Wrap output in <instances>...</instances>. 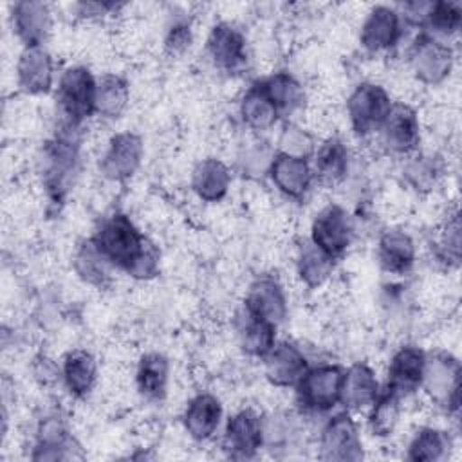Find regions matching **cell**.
I'll return each instance as SVG.
<instances>
[{
	"label": "cell",
	"instance_id": "obj_1",
	"mask_svg": "<svg viewBox=\"0 0 462 462\" xmlns=\"http://www.w3.org/2000/svg\"><path fill=\"white\" fill-rule=\"evenodd\" d=\"M92 240L110 265L141 280L155 276L161 254L157 247L135 227L130 217L123 213L110 215L101 222Z\"/></svg>",
	"mask_w": 462,
	"mask_h": 462
},
{
	"label": "cell",
	"instance_id": "obj_2",
	"mask_svg": "<svg viewBox=\"0 0 462 462\" xmlns=\"http://www.w3.org/2000/svg\"><path fill=\"white\" fill-rule=\"evenodd\" d=\"M96 78L87 67H69L58 83V105L70 125H79L96 112Z\"/></svg>",
	"mask_w": 462,
	"mask_h": 462
},
{
	"label": "cell",
	"instance_id": "obj_3",
	"mask_svg": "<svg viewBox=\"0 0 462 462\" xmlns=\"http://www.w3.org/2000/svg\"><path fill=\"white\" fill-rule=\"evenodd\" d=\"M343 370L337 365H319L309 368L296 384L298 402L309 411H327L341 399Z\"/></svg>",
	"mask_w": 462,
	"mask_h": 462
},
{
	"label": "cell",
	"instance_id": "obj_4",
	"mask_svg": "<svg viewBox=\"0 0 462 462\" xmlns=\"http://www.w3.org/2000/svg\"><path fill=\"white\" fill-rule=\"evenodd\" d=\"M392 99L388 92L375 83H361L346 99V112L356 134L366 135L381 128L386 119Z\"/></svg>",
	"mask_w": 462,
	"mask_h": 462
},
{
	"label": "cell",
	"instance_id": "obj_5",
	"mask_svg": "<svg viewBox=\"0 0 462 462\" xmlns=\"http://www.w3.org/2000/svg\"><path fill=\"white\" fill-rule=\"evenodd\" d=\"M439 406L448 411H458L460 406V365L449 354L426 356L420 384Z\"/></svg>",
	"mask_w": 462,
	"mask_h": 462
},
{
	"label": "cell",
	"instance_id": "obj_6",
	"mask_svg": "<svg viewBox=\"0 0 462 462\" xmlns=\"http://www.w3.org/2000/svg\"><path fill=\"white\" fill-rule=\"evenodd\" d=\"M410 67L415 78L426 85L442 83L453 69V49L428 32L417 36L410 49Z\"/></svg>",
	"mask_w": 462,
	"mask_h": 462
},
{
	"label": "cell",
	"instance_id": "obj_7",
	"mask_svg": "<svg viewBox=\"0 0 462 462\" xmlns=\"http://www.w3.org/2000/svg\"><path fill=\"white\" fill-rule=\"evenodd\" d=\"M319 457L337 462L363 458L361 439L350 413H337L325 424L319 437Z\"/></svg>",
	"mask_w": 462,
	"mask_h": 462
},
{
	"label": "cell",
	"instance_id": "obj_8",
	"mask_svg": "<svg viewBox=\"0 0 462 462\" xmlns=\"http://www.w3.org/2000/svg\"><path fill=\"white\" fill-rule=\"evenodd\" d=\"M263 440V420L254 410L245 408L229 417L224 430L222 448L231 458H251L262 448Z\"/></svg>",
	"mask_w": 462,
	"mask_h": 462
},
{
	"label": "cell",
	"instance_id": "obj_9",
	"mask_svg": "<svg viewBox=\"0 0 462 462\" xmlns=\"http://www.w3.org/2000/svg\"><path fill=\"white\" fill-rule=\"evenodd\" d=\"M143 161V141L134 132H119L110 141L101 157L99 170L110 180L130 179Z\"/></svg>",
	"mask_w": 462,
	"mask_h": 462
},
{
	"label": "cell",
	"instance_id": "obj_10",
	"mask_svg": "<svg viewBox=\"0 0 462 462\" xmlns=\"http://www.w3.org/2000/svg\"><path fill=\"white\" fill-rule=\"evenodd\" d=\"M352 231L348 213L337 204H328L316 215L310 227V240L336 258L350 245Z\"/></svg>",
	"mask_w": 462,
	"mask_h": 462
},
{
	"label": "cell",
	"instance_id": "obj_11",
	"mask_svg": "<svg viewBox=\"0 0 462 462\" xmlns=\"http://www.w3.org/2000/svg\"><path fill=\"white\" fill-rule=\"evenodd\" d=\"M383 144L393 153H410L417 148L420 139L417 112L404 103L392 105L381 128Z\"/></svg>",
	"mask_w": 462,
	"mask_h": 462
},
{
	"label": "cell",
	"instance_id": "obj_12",
	"mask_svg": "<svg viewBox=\"0 0 462 462\" xmlns=\"http://www.w3.org/2000/svg\"><path fill=\"white\" fill-rule=\"evenodd\" d=\"M206 51L213 65L220 70L231 72L245 63V38L229 22L215 23L206 40Z\"/></svg>",
	"mask_w": 462,
	"mask_h": 462
},
{
	"label": "cell",
	"instance_id": "obj_13",
	"mask_svg": "<svg viewBox=\"0 0 462 462\" xmlns=\"http://www.w3.org/2000/svg\"><path fill=\"white\" fill-rule=\"evenodd\" d=\"M263 365L267 379L280 388L296 386L309 370L305 354L289 341L274 343V346L263 356Z\"/></svg>",
	"mask_w": 462,
	"mask_h": 462
},
{
	"label": "cell",
	"instance_id": "obj_14",
	"mask_svg": "<svg viewBox=\"0 0 462 462\" xmlns=\"http://www.w3.org/2000/svg\"><path fill=\"white\" fill-rule=\"evenodd\" d=\"M401 38V14L390 5H375L366 14L359 42L368 52H383Z\"/></svg>",
	"mask_w": 462,
	"mask_h": 462
},
{
	"label": "cell",
	"instance_id": "obj_15",
	"mask_svg": "<svg viewBox=\"0 0 462 462\" xmlns=\"http://www.w3.org/2000/svg\"><path fill=\"white\" fill-rule=\"evenodd\" d=\"M426 365V354L413 345L401 346L390 361L388 366V386L386 390L397 393L399 397L417 392L422 384Z\"/></svg>",
	"mask_w": 462,
	"mask_h": 462
},
{
	"label": "cell",
	"instance_id": "obj_16",
	"mask_svg": "<svg viewBox=\"0 0 462 462\" xmlns=\"http://www.w3.org/2000/svg\"><path fill=\"white\" fill-rule=\"evenodd\" d=\"M18 87L27 94H45L52 87L54 65L43 45H27L16 63Z\"/></svg>",
	"mask_w": 462,
	"mask_h": 462
},
{
	"label": "cell",
	"instance_id": "obj_17",
	"mask_svg": "<svg viewBox=\"0 0 462 462\" xmlns=\"http://www.w3.org/2000/svg\"><path fill=\"white\" fill-rule=\"evenodd\" d=\"M244 309L278 327L287 316V298L274 278L262 276L249 285Z\"/></svg>",
	"mask_w": 462,
	"mask_h": 462
},
{
	"label": "cell",
	"instance_id": "obj_18",
	"mask_svg": "<svg viewBox=\"0 0 462 462\" xmlns=\"http://www.w3.org/2000/svg\"><path fill=\"white\" fill-rule=\"evenodd\" d=\"M267 173H269L273 184L282 193H285L287 197H292V199L303 197L314 179L312 166L307 159L280 153V152L274 153V159H273Z\"/></svg>",
	"mask_w": 462,
	"mask_h": 462
},
{
	"label": "cell",
	"instance_id": "obj_19",
	"mask_svg": "<svg viewBox=\"0 0 462 462\" xmlns=\"http://www.w3.org/2000/svg\"><path fill=\"white\" fill-rule=\"evenodd\" d=\"M13 29L27 45H42L51 31V9L45 2L22 0L13 5Z\"/></svg>",
	"mask_w": 462,
	"mask_h": 462
},
{
	"label": "cell",
	"instance_id": "obj_20",
	"mask_svg": "<svg viewBox=\"0 0 462 462\" xmlns=\"http://www.w3.org/2000/svg\"><path fill=\"white\" fill-rule=\"evenodd\" d=\"M377 395L379 383L374 370L368 365L356 363L343 374L339 402H343L345 408L354 411L368 410L377 399Z\"/></svg>",
	"mask_w": 462,
	"mask_h": 462
},
{
	"label": "cell",
	"instance_id": "obj_21",
	"mask_svg": "<svg viewBox=\"0 0 462 462\" xmlns=\"http://www.w3.org/2000/svg\"><path fill=\"white\" fill-rule=\"evenodd\" d=\"M222 419V404L213 393L195 395L182 415L184 430L195 440H208L217 431Z\"/></svg>",
	"mask_w": 462,
	"mask_h": 462
},
{
	"label": "cell",
	"instance_id": "obj_22",
	"mask_svg": "<svg viewBox=\"0 0 462 462\" xmlns=\"http://www.w3.org/2000/svg\"><path fill=\"white\" fill-rule=\"evenodd\" d=\"M377 256L386 273L404 274L415 262V244L408 233L401 229H388L379 238Z\"/></svg>",
	"mask_w": 462,
	"mask_h": 462
},
{
	"label": "cell",
	"instance_id": "obj_23",
	"mask_svg": "<svg viewBox=\"0 0 462 462\" xmlns=\"http://www.w3.org/2000/svg\"><path fill=\"white\" fill-rule=\"evenodd\" d=\"M236 336L245 354L263 359L276 343V325L242 309L236 318Z\"/></svg>",
	"mask_w": 462,
	"mask_h": 462
},
{
	"label": "cell",
	"instance_id": "obj_24",
	"mask_svg": "<svg viewBox=\"0 0 462 462\" xmlns=\"http://www.w3.org/2000/svg\"><path fill=\"white\" fill-rule=\"evenodd\" d=\"M231 186V173L218 159L200 161L191 173V188L199 199L206 202H218L226 197Z\"/></svg>",
	"mask_w": 462,
	"mask_h": 462
},
{
	"label": "cell",
	"instance_id": "obj_25",
	"mask_svg": "<svg viewBox=\"0 0 462 462\" xmlns=\"http://www.w3.org/2000/svg\"><path fill=\"white\" fill-rule=\"evenodd\" d=\"M61 377L67 390L76 395H87L97 379V361L88 350H72L65 356L61 365Z\"/></svg>",
	"mask_w": 462,
	"mask_h": 462
},
{
	"label": "cell",
	"instance_id": "obj_26",
	"mask_svg": "<svg viewBox=\"0 0 462 462\" xmlns=\"http://www.w3.org/2000/svg\"><path fill=\"white\" fill-rule=\"evenodd\" d=\"M334 260L332 254L323 251L310 238L303 240L296 256V269L301 282L310 289L323 285L334 271Z\"/></svg>",
	"mask_w": 462,
	"mask_h": 462
},
{
	"label": "cell",
	"instance_id": "obj_27",
	"mask_svg": "<svg viewBox=\"0 0 462 462\" xmlns=\"http://www.w3.org/2000/svg\"><path fill=\"white\" fill-rule=\"evenodd\" d=\"M312 171L325 184H337L343 180L348 171V150L345 143L337 137L327 139L316 150Z\"/></svg>",
	"mask_w": 462,
	"mask_h": 462
},
{
	"label": "cell",
	"instance_id": "obj_28",
	"mask_svg": "<svg viewBox=\"0 0 462 462\" xmlns=\"http://www.w3.org/2000/svg\"><path fill=\"white\" fill-rule=\"evenodd\" d=\"M240 116L249 128L262 132L271 128L278 121L280 114L258 81L244 94L240 101Z\"/></svg>",
	"mask_w": 462,
	"mask_h": 462
},
{
	"label": "cell",
	"instance_id": "obj_29",
	"mask_svg": "<svg viewBox=\"0 0 462 462\" xmlns=\"http://www.w3.org/2000/svg\"><path fill=\"white\" fill-rule=\"evenodd\" d=\"M130 101L128 83L117 74H105L96 81V114L101 117H119Z\"/></svg>",
	"mask_w": 462,
	"mask_h": 462
},
{
	"label": "cell",
	"instance_id": "obj_30",
	"mask_svg": "<svg viewBox=\"0 0 462 462\" xmlns=\"http://www.w3.org/2000/svg\"><path fill=\"white\" fill-rule=\"evenodd\" d=\"M278 114L294 112L305 103V90L301 83L289 72H276L260 81Z\"/></svg>",
	"mask_w": 462,
	"mask_h": 462
},
{
	"label": "cell",
	"instance_id": "obj_31",
	"mask_svg": "<svg viewBox=\"0 0 462 462\" xmlns=\"http://www.w3.org/2000/svg\"><path fill=\"white\" fill-rule=\"evenodd\" d=\"M170 365L162 354H144L137 365L135 383L139 392L148 399H161L166 393Z\"/></svg>",
	"mask_w": 462,
	"mask_h": 462
},
{
	"label": "cell",
	"instance_id": "obj_32",
	"mask_svg": "<svg viewBox=\"0 0 462 462\" xmlns=\"http://www.w3.org/2000/svg\"><path fill=\"white\" fill-rule=\"evenodd\" d=\"M449 448L451 442L446 431L437 428H422L410 442L408 458L415 462L442 460L448 455Z\"/></svg>",
	"mask_w": 462,
	"mask_h": 462
},
{
	"label": "cell",
	"instance_id": "obj_33",
	"mask_svg": "<svg viewBox=\"0 0 462 462\" xmlns=\"http://www.w3.org/2000/svg\"><path fill=\"white\" fill-rule=\"evenodd\" d=\"M424 25L428 27L426 32L431 36H449L460 29L462 23V9L457 2H433L428 4L424 16Z\"/></svg>",
	"mask_w": 462,
	"mask_h": 462
},
{
	"label": "cell",
	"instance_id": "obj_34",
	"mask_svg": "<svg viewBox=\"0 0 462 462\" xmlns=\"http://www.w3.org/2000/svg\"><path fill=\"white\" fill-rule=\"evenodd\" d=\"M368 426L374 435L377 437H388L397 422H399V413H401V397L390 390L384 393H379L374 404L368 408Z\"/></svg>",
	"mask_w": 462,
	"mask_h": 462
},
{
	"label": "cell",
	"instance_id": "obj_35",
	"mask_svg": "<svg viewBox=\"0 0 462 462\" xmlns=\"http://www.w3.org/2000/svg\"><path fill=\"white\" fill-rule=\"evenodd\" d=\"M76 271L78 274L94 285H105L108 280V267L110 262L101 254V251L96 247L94 240H88L83 244L76 253Z\"/></svg>",
	"mask_w": 462,
	"mask_h": 462
},
{
	"label": "cell",
	"instance_id": "obj_36",
	"mask_svg": "<svg viewBox=\"0 0 462 462\" xmlns=\"http://www.w3.org/2000/svg\"><path fill=\"white\" fill-rule=\"evenodd\" d=\"M278 152L307 159L314 153V141L303 128L296 125H285L278 139Z\"/></svg>",
	"mask_w": 462,
	"mask_h": 462
},
{
	"label": "cell",
	"instance_id": "obj_37",
	"mask_svg": "<svg viewBox=\"0 0 462 462\" xmlns=\"http://www.w3.org/2000/svg\"><path fill=\"white\" fill-rule=\"evenodd\" d=\"M442 249L446 251L448 258L453 260L455 263L458 262L460 258V220H458V213H453L444 229H442Z\"/></svg>",
	"mask_w": 462,
	"mask_h": 462
},
{
	"label": "cell",
	"instance_id": "obj_38",
	"mask_svg": "<svg viewBox=\"0 0 462 462\" xmlns=\"http://www.w3.org/2000/svg\"><path fill=\"white\" fill-rule=\"evenodd\" d=\"M191 40V32H189V25L188 23H175L168 36H166V49L170 52H180L189 45Z\"/></svg>",
	"mask_w": 462,
	"mask_h": 462
}]
</instances>
